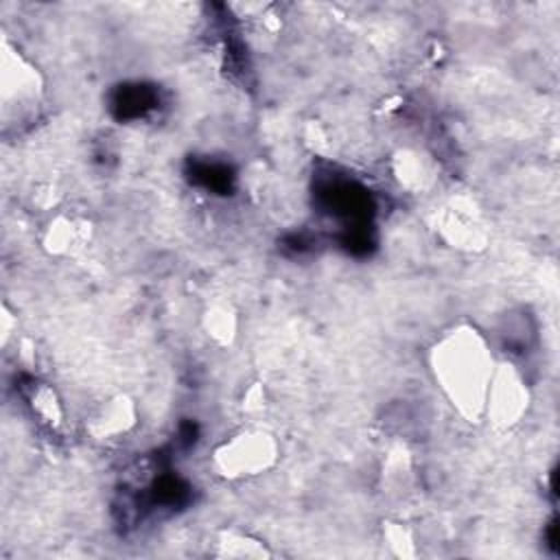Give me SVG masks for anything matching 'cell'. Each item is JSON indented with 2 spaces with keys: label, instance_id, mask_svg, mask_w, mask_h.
Returning a JSON list of instances; mask_svg holds the SVG:
<instances>
[{
  "label": "cell",
  "instance_id": "1",
  "mask_svg": "<svg viewBox=\"0 0 560 560\" xmlns=\"http://www.w3.org/2000/svg\"><path fill=\"white\" fill-rule=\"evenodd\" d=\"M497 359L483 332L470 324L446 328L429 348V370L446 400L470 422L481 420Z\"/></svg>",
  "mask_w": 560,
  "mask_h": 560
},
{
  "label": "cell",
  "instance_id": "2",
  "mask_svg": "<svg viewBox=\"0 0 560 560\" xmlns=\"http://www.w3.org/2000/svg\"><path fill=\"white\" fill-rule=\"evenodd\" d=\"M278 462V442L265 429H243L212 451V468L225 479L267 472Z\"/></svg>",
  "mask_w": 560,
  "mask_h": 560
},
{
  "label": "cell",
  "instance_id": "3",
  "mask_svg": "<svg viewBox=\"0 0 560 560\" xmlns=\"http://www.w3.org/2000/svg\"><path fill=\"white\" fill-rule=\"evenodd\" d=\"M529 407V387L514 363L497 361L481 418H486L497 429H510L521 422Z\"/></svg>",
  "mask_w": 560,
  "mask_h": 560
},
{
  "label": "cell",
  "instance_id": "4",
  "mask_svg": "<svg viewBox=\"0 0 560 560\" xmlns=\"http://www.w3.org/2000/svg\"><path fill=\"white\" fill-rule=\"evenodd\" d=\"M42 77L26 57L18 50H11L9 44L2 46L0 59V96L2 114L7 116L11 107L26 109L31 103H37L42 96Z\"/></svg>",
  "mask_w": 560,
  "mask_h": 560
},
{
  "label": "cell",
  "instance_id": "5",
  "mask_svg": "<svg viewBox=\"0 0 560 560\" xmlns=\"http://www.w3.org/2000/svg\"><path fill=\"white\" fill-rule=\"evenodd\" d=\"M435 228L440 236L457 249L475 252L481 249L488 241V230L477 210L466 203H451L442 208Z\"/></svg>",
  "mask_w": 560,
  "mask_h": 560
},
{
  "label": "cell",
  "instance_id": "6",
  "mask_svg": "<svg viewBox=\"0 0 560 560\" xmlns=\"http://www.w3.org/2000/svg\"><path fill=\"white\" fill-rule=\"evenodd\" d=\"M138 422V409L136 402L125 396H112L103 400L85 420V429L96 440H116L125 433H129Z\"/></svg>",
  "mask_w": 560,
  "mask_h": 560
},
{
  "label": "cell",
  "instance_id": "7",
  "mask_svg": "<svg viewBox=\"0 0 560 560\" xmlns=\"http://www.w3.org/2000/svg\"><path fill=\"white\" fill-rule=\"evenodd\" d=\"M210 553L221 560H267L273 556L265 540L234 527L219 529L214 534Z\"/></svg>",
  "mask_w": 560,
  "mask_h": 560
},
{
  "label": "cell",
  "instance_id": "8",
  "mask_svg": "<svg viewBox=\"0 0 560 560\" xmlns=\"http://www.w3.org/2000/svg\"><path fill=\"white\" fill-rule=\"evenodd\" d=\"M88 241H90V223L68 214H57L44 232V247L57 256L77 254L88 245Z\"/></svg>",
  "mask_w": 560,
  "mask_h": 560
},
{
  "label": "cell",
  "instance_id": "9",
  "mask_svg": "<svg viewBox=\"0 0 560 560\" xmlns=\"http://www.w3.org/2000/svg\"><path fill=\"white\" fill-rule=\"evenodd\" d=\"M392 171L407 190H424L435 179L433 160L416 149H400L392 160Z\"/></svg>",
  "mask_w": 560,
  "mask_h": 560
},
{
  "label": "cell",
  "instance_id": "10",
  "mask_svg": "<svg viewBox=\"0 0 560 560\" xmlns=\"http://www.w3.org/2000/svg\"><path fill=\"white\" fill-rule=\"evenodd\" d=\"M201 326L206 330V335L225 346V343H232V339L236 337V330H238V317H236V311L225 304V302H217L212 306H208L203 311V317H201Z\"/></svg>",
  "mask_w": 560,
  "mask_h": 560
},
{
  "label": "cell",
  "instance_id": "11",
  "mask_svg": "<svg viewBox=\"0 0 560 560\" xmlns=\"http://www.w3.org/2000/svg\"><path fill=\"white\" fill-rule=\"evenodd\" d=\"M383 545L396 558H413L418 553L413 532L400 521H385L383 523Z\"/></svg>",
  "mask_w": 560,
  "mask_h": 560
},
{
  "label": "cell",
  "instance_id": "12",
  "mask_svg": "<svg viewBox=\"0 0 560 560\" xmlns=\"http://www.w3.org/2000/svg\"><path fill=\"white\" fill-rule=\"evenodd\" d=\"M31 402H33V409L39 413L42 420H46L48 424H59L61 422V402L55 394L52 387L48 385H39L33 396H31Z\"/></svg>",
  "mask_w": 560,
  "mask_h": 560
},
{
  "label": "cell",
  "instance_id": "13",
  "mask_svg": "<svg viewBox=\"0 0 560 560\" xmlns=\"http://www.w3.org/2000/svg\"><path fill=\"white\" fill-rule=\"evenodd\" d=\"M260 400H265V392H262V387H260V385H252V387L247 389L245 398H243V407H245L247 411H256V409H260V407H262V405H260Z\"/></svg>",
  "mask_w": 560,
  "mask_h": 560
}]
</instances>
